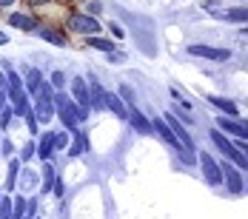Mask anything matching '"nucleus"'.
Masks as SVG:
<instances>
[{
	"mask_svg": "<svg viewBox=\"0 0 248 219\" xmlns=\"http://www.w3.org/2000/svg\"><path fill=\"white\" fill-rule=\"evenodd\" d=\"M51 102H54V108H57V114H60V122H63L69 131H77V122L86 120V111H80L75 105V100L66 97L63 91H57V94L51 97Z\"/></svg>",
	"mask_w": 248,
	"mask_h": 219,
	"instance_id": "nucleus-1",
	"label": "nucleus"
},
{
	"mask_svg": "<svg viewBox=\"0 0 248 219\" xmlns=\"http://www.w3.org/2000/svg\"><path fill=\"white\" fill-rule=\"evenodd\" d=\"M34 120L37 122H51V117H54V102H51V86H40L37 91H34Z\"/></svg>",
	"mask_w": 248,
	"mask_h": 219,
	"instance_id": "nucleus-2",
	"label": "nucleus"
},
{
	"mask_svg": "<svg viewBox=\"0 0 248 219\" xmlns=\"http://www.w3.org/2000/svg\"><path fill=\"white\" fill-rule=\"evenodd\" d=\"M211 140H214V146L220 148V151H223L231 162H237V168H246V165H248V162H246V154H243L240 148L231 146V143L223 137V131H211Z\"/></svg>",
	"mask_w": 248,
	"mask_h": 219,
	"instance_id": "nucleus-3",
	"label": "nucleus"
},
{
	"mask_svg": "<svg viewBox=\"0 0 248 219\" xmlns=\"http://www.w3.org/2000/svg\"><path fill=\"white\" fill-rule=\"evenodd\" d=\"M163 122L169 125V131H171L174 137H177V143H180V146L186 148L188 154H194V140H191V134L186 131V125H183V122L177 120V117H171V114H169V117H166Z\"/></svg>",
	"mask_w": 248,
	"mask_h": 219,
	"instance_id": "nucleus-4",
	"label": "nucleus"
},
{
	"mask_svg": "<svg viewBox=\"0 0 248 219\" xmlns=\"http://www.w3.org/2000/svg\"><path fill=\"white\" fill-rule=\"evenodd\" d=\"M154 128H157V134H160V137H163V140H166V143H169V146H171L174 151L180 154V157H183V162H191V160H194V154H188L186 148L177 143V137H174L171 131H169V125H166L163 120H154Z\"/></svg>",
	"mask_w": 248,
	"mask_h": 219,
	"instance_id": "nucleus-5",
	"label": "nucleus"
},
{
	"mask_svg": "<svg viewBox=\"0 0 248 219\" xmlns=\"http://www.w3.org/2000/svg\"><path fill=\"white\" fill-rule=\"evenodd\" d=\"M191 57H202V60H214V63H225L231 57L228 49H211V46H188Z\"/></svg>",
	"mask_w": 248,
	"mask_h": 219,
	"instance_id": "nucleus-6",
	"label": "nucleus"
},
{
	"mask_svg": "<svg viewBox=\"0 0 248 219\" xmlns=\"http://www.w3.org/2000/svg\"><path fill=\"white\" fill-rule=\"evenodd\" d=\"M69 26H72L75 31H80V34H86V37H97V31H100V23L94 17H89V15H75V17L69 20Z\"/></svg>",
	"mask_w": 248,
	"mask_h": 219,
	"instance_id": "nucleus-7",
	"label": "nucleus"
},
{
	"mask_svg": "<svg viewBox=\"0 0 248 219\" xmlns=\"http://www.w3.org/2000/svg\"><path fill=\"white\" fill-rule=\"evenodd\" d=\"M200 165H202V174H205V179L211 182V185H220L223 182V174H220V162H214V157L211 154H200Z\"/></svg>",
	"mask_w": 248,
	"mask_h": 219,
	"instance_id": "nucleus-8",
	"label": "nucleus"
},
{
	"mask_svg": "<svg viewBox=\"0 0 248 219\" xmlns=\"http://www.w3.org/2000/svg\"><path fill=\"white\" fill-rule=\"evenodd\" d=\"M220 174H223V179L228 182L231 194H243V176L237 174V168L231 162H220Z\"/></svg>",
	"mask_w": 248,
	"mask_h": 219,
	"instance_id": "nucleus-9",
	"label": "nucleus"
},
{
	"mask_svg": "<svg viewBox=\"0 0 248 219\" xmlns=\"http://www.w3.org/2000/svg\"><path fill=\"white\" fill-rule=\"evenodd\" d=\"M72 94H75V105L80 108V111H86V108H89V86H86L83 77H75V83H72Z\"/></svg>",
	"mask_w": 248,
	"mask_h": 219,
	"instance_id": "nucleus-10",
	"label": "nucleus"
},
{
	"mask_svg": "<svg viewBox=\"0 0 248 219\" xmlns=\"http://www.w3.org/2000/svg\"><path fill=\"white\" fill-rule=\"evenodd\" d=\"M103 105H106L108 111H114L120 120H128V108L123 105V100L117 97V94H108V91H106V97H103Z\"/></svg>",
	"mask_w": 248,
	"mask_h": 219,
	"instance_id": "nucleus-11",
	"label": "nucleus"
},
{
	"mask_svg": "<svg viewBox=\"0 0 248 219\" xmlns=\"http://www.w3.org/2000/svg\"><path fill=\"white\" fill-rule=\"evenodd\" d=\"M128 122H131V125H134L140 134H151V122L146 120V117H143L137 108H128Z\"/></svg>",
	"mask_w": 248,
	"mask_h": 219,
	"instance_id": "nucleus-12",
	"label": "nucleus"
},
{
	"mask_svg": "<svg viewBox=\"0 0 248 219\" xmlns=\"http://www.w3.org/2000/svg\"><path fill=\"white\" fill-rule=\"evenodd\" d=\"M103 97H106V88H100L97 83H92V86H89V108H100V111H103V108H106V105H103Z\"/></svg>",
	"mask_w": 248,
	"mask_h": 219,
	"instance_id": "nucleus-13",
	"label": "nucleus"
},
{
	"mask_svg": "<svg viewBox=\"0 0 248 219\" xmlns=\"http://www.w3.org/2000/svg\"><path fill=\"white\" fill-rule=\"evenodd\" d=\"M217 122H220V128H223V131H231V134H237L240 140H246V125H243V122L228 120V117H220Z\"/></svg>",
	"mask_w": 248,
	"mask_h": 219,
	"instance_id": "nucleus-14",
	"label": "nucleus"
},
{
	"mask_svg": "<svg viewBox=\"0 0 248 219\" xmlns=\"http://www.w3.org/2000/svg\"><path fill=\"white\" fill-rule=\"evenodd\" d=\"M214 108H220L223 114H231V117H237V102L234 100H225V97H211L208 100Z\"/></svg>",
	"mask_w": 248,
	"mask_h": 219,
	"instance_id": "nucleus-15",
	"label": "nucleus"
},
{
	"mask_svg": "<svg viewBox=\"0 0 248 219\" xmlns=\"http://www.w3.org/2000/svg\"><path fill=\"white\" fill-rule=\"evenodd\" d=\"M86 151H89V140H86V134L77 131L75 143H72V148H69V157H80V154H86Z\"/></svg>",
	"mask_w": 248,
	"mask_h": 219,
	"instance_id": "nucleus-16",
	"label": "nucleus"
},
{
	"mask_svg": "<svg viewBox=\"0 0 248 219\" xmlns=\"http://www.w3.org/2000/svg\"><path fill=\"white\" fill-rule=\"evenodd\" d=\"M51 140H54V134H51V131L40 137V148H37L40 160H49V157H51V151H54V143H51Z\"/></svg>",
	"mask_w": 248,
	"mask_h": 219,
	"instance_id": "nucleus-17",
	"label": "nucleus"
},
{
	"mask_svg": "<svg viewBox=\"0 0 248 219\" xmlns=\"http://www.w3.org/2000/svg\"><path fill=\"white\" fill-rule=\"evenodd\" d=\"M40 86H43V83H40V72H37V69H29V72H26V91L34 94Z\"/></svg>",
	"mask_w": 248,
	"mask_h": 219,
	"instance_id": "nucleus-18",
	"label": "nucleus"
},
{
	"mask_svg": "<svg viewBox=\"0 0 248 219\" xmlns=\"http://www.w3.org/2000/svg\"><path fill=\"white\" fill-rule=\"evenodd\" d=\"M9 23L12 26H17V29H26V31H34V17H26V15H12L9 17Z\"/></svg>",
	"mask_w": 248,
	"mask_h": 219,
	"instance_id": "nucleus-19",
	"label": "nucleus"
},
{
	"mask_svg": "<svg viewBox=\"0 0 248 219\" xmlns=\"http://www.w3.org/2000/svg\"><path fill=\"white\" fill-rule=\"evenodd\" d=\"M89 46L92 49H100V51H114V46H111V40H106V37H89Z\"/></svg>",
	"mask_w": 248,
	"mask_h": 219,
	"instance_id": "nucleus-20",
	"label": "nucleus"
},
{
	"mask_svg": "<svg viewBox=\"0 0 248 219\" xmlns=\"http://www.w3.org/2000/svg\"><path fill=\"white\" fill-rule=\"evenodd\" d=\"M223 17L225 20H231V23H246L248 12L246 9H231V12H223Z\"/></svg>",
	"mask_w": 248,
	"mask_h": 219,
	"instance_id": "nucleus-21",
	"label": "nucleus"
},
{
	"mask_svg": "<svg viewBox=\"0 0 248 219\" xmlns=\"http://www.w3.org/2000/svg\"><path fill=\"white\" fill-rule=\"evenodd\" d=\"M17 171H20V162L15 160V162H9V176H6V188L9 191H15V182H17Z\"/></svg>",
	"mask_w": 248,
	"mask_h": 219,
	"instance_id": "nucleus-22",
	"label": "nucleus"
},
{
	"mask_svg": "<svg viewBox=\"0 0 248 219\" xmlns=\"http://www.w3.org/2000/svg\"><path fill=\"white\" fill-rule=\"evenodd\" d=\"M43 40H49V43H54V46H66V37L63 34H54L51 29H43V31H37Z\"/></svg>",
	"mask_w": 248,
	"mask_h": 219,
	"instance_id": "nucleus-23",
	"label": "nucleus"
},
{
	"mask_svg": "<svg viewBox=\"0 0 248 219\" xmlns=\"http://www.w3.org/2000/svg\"><path fill=\"white\" fill-rule=\"evenodd\" d=\"M12 219H26V199H12Z\"/></svg>",
	"mask_w": 248,
	"mask_h": 219,
	"instance_id": "nucleus-24",
	"label": "nucleus"
},
{
	"mask_svg": "<svg viewBox=\"0 0 248 219\" xmlns=\"http://www.w3.org/2000/svg\"><path fill=\"white\" fill-rule=\"evenodd\" d=\"M12 120H15L12 108H3V111H0V128H6V131H9V125H12Z\"/></svg>",
	"mask_w": 248,
	"mask_h": 219,
	"instance_id": "nucleus-25",
	"label": "nucleus"
},
{
	"mask_svg": "<svg viewBox=\"0 0 248 219\" xmlns=\"http://www.w3.org/2000/svg\"><path fill=\"white\" fill-rule=\"evenodd\" d=\"M12 199H0V219H12Z\"/></svg>",
	"mask_w": 248,
	"mask_h": 219,
	"instance_id": "nucleus-26",
	"label": "nucleus"
},
{
	"mask_svg": "<svg viewBox=\"0 0 248 219\" xmlns=\"http://www.w3.org/2000/svg\"><path fill=\"white\" fill-rule=\"evenodd\" d=\"M51 143H54V151H60V148L69 146V134H63V131H60V134H54V140H51Z\"/></svg>",
	"mask_w": 248,
	"mask_h": 219,
	"instance_id": "nucleus-27",
	"label": "nucleus"
},
{
	"mask_svg": "<svg viewBox=\"0 0 248 219\" xmlns=\"http://www.w3.org/2000/svg\"><path fill=\"white\" fill-rule=\"evenodd\" d=\"M43 174H46V182H43V191H51V185H54V168H51V165H46V168H43Z\"/></svg>",
	"mask_w": 248,
	"mask_h": 219,
	"instance_id": "nucleus-28",
	"label": "nucleus"
},
{
	"mask_svg": "<svg viewBox=\"0 0 248 219\" xmlns=\"http://www.w3.org/2000/svg\"><path fill=\"white\" fill-rule=\"evenodd\" d=\"M26 125H29V131H31V134H37V120H34V114H31V111L26 114Z\"/></svg>",
	"mask_w": 248,
	"mask_h": 219,
	"instance_id": "nucleus-29",
	"label": "nucleus"
},
{
	"mask_svg": "<svg viewBox=\"0 0 248 219\" xmlns=\"http://www.w3.org/2000/svg\"><path fill=\"white\" fill-rule=\"evenodd\" d=\"M37 148H34V143H29V146L23 148V154H20V160H31V154H34Z\"/></svg>",
	"mask_w": 248,
	"mask_h": 219,
	"instance_id": "nucleus-30",
	"label": "nucleus"
},
{
	"mask_svg": "<svg viewBox=\"0 0 248 219\" xmlns=\"http://www.w3.org/2000/svg\"><path fill=\"white\" fill-rule=\"evenodd\" d=\"M51 86H54V88H60V86H63V74H60V72L51 74Z\"/></svg>",
	"mask_w": 248,
	"mask_h": 219,
	"instance_id": "nucleus-31",
	"label": "nucleus"
},
{
	"mask_svg": "<svg viewBox=\"0 0 248 219\" xmlns=\"http://www.w3.org/2000/svg\"><path fill=\"white\" fill-rule=\"evenodd\" d=\"M108 29H111V34H114V37H123V34H125V31H123V29H120L117 23H111Z\"/></svg>",
	"mask_w": 248,
	"mask_h": 219,
	"instance_id": "nucleus-32",
	"label": "nucleus"
},
{
	"mask_svg": "<svg viewBox=\"0 0 248 219\" xmlns=\"http://www.w3.org/2000/svg\"><path fill=\"white\" fill-rule=\"evenodd\" d=\"M3 154L12 157V154H15V146H12V143H3Z\"/></svg>",
	"mask_w": 248,
	"mask_h": 219,
	"instance_id": "nucleus-33",
	"label": "nucleus"
},
{
	"mask_svg": "<svg viewBox=\"0 0 248 219\" xmlns=\"http://www.w3.org/2000/svg\"><path fill=\"white\" fill-rule=\"evenodd\" d=\"M0 94H6V74H0Z\"/></svg>",
	"mask_w": 248,
	"mask_h": 219,
	"instance_id": "nucleus-34",
	"label": "nucleus"
},
{
	"mask_svg": "<svg viewBox=\"0 0 248 219\" xmlns=\"http://www.w3.org/2000/svg\"><path fill=\"white\" fill-rule=\"evenodd\" d=\"M29 6H40V3H49V0H26Z\"/></svg>",
	"mask_w": 248,
	"mask_h": 219,
	"instance_id": "nucleus-35",
	"label": "nucleus"
},
{
	"mask_svg": "<svg viewBox=\"0 0 248 219\" xmlns=\"http://www.w3.org/2000/svg\"><path fill=\"white\" fill-rule=\"evenodd\" d=\"M6 43H9V34H3V31H0V46H6Z\"/></svg>",
	"mask_w": 248,
	"mask_h": 219,
	"instance_id": "nucleus-36",
	"label": "nucleus"
},
{
	"mask_svg": "<svg viewBox=\"0 0 248 219\" xmlns=\"http://www.w3.org/2000/svg\"><path fill=\"white\" fill-rule=\"evenodd\" d=\"M15 0H0V9H6V6H12Z\"/></svg>",
	"mask_w": 248,
	"mask_h": 219,
	"instance_id": "nucleus-37",
	"label": "nucleus"
},
{
	"mask_svg": "<svg viewBox=\"0 0 248 219\" xmlns=\"http://www.w3.org/2000/svg\"><path fill=\"white\" fill-rule=\"evenodd\" d=\"M0 199H3V196H0Z\"/></svg>",
	"mask_w": 248,
	"mask_h": 219,
	"instance_id": "nucleus-38",
	"label": "nucleus"
}]
</instances>
